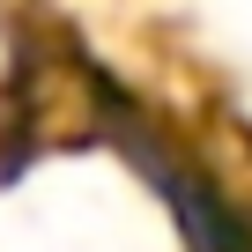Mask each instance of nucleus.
Listing matches in <instances>:
<instances>
[{"label":"nucleus","instance_id":"1","mask_svg":"<svg viewBox=\"0 0 252 252\" xmlns=\"http://www.w3.org/2000/svg\"><path fill=\"white\" fill-rule=\"evenodd\" d=\"M111 141L126 149V163H134L156 193H163V208L178 215V230H186V245L193 252H252V222L237 215V200L222 193V186H208L156 126H141L134 111H126L119 126H111Z\"/></svg>","mask_w":252,"mask_h":252}]
</instances>
